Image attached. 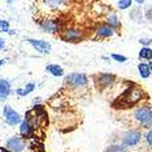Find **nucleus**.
<instances>
[{"instance_id": "nucleus-11", "label": "nucleus", "mask_w": 152, "mask_h": 152, "mask_svg": "<svg viewBox=\"0 0 152 152\" xmlns=\"http://www.w3.org/2000/svg\"><path fill=\"white\" fill-rule=\"evenodd\" d=\"M26 41H28L39 53H50L51 52V44L48 41H45V40L26 39Z\"/></svg>"}, {"instance_id": "nucleus-7", "label": "nucleus", "mask_w": 152, "mask_h": 152, "mask_svg": "<svg viewBox=\"0 0 152 152\" xmlns=\"http://www.w3.org/2000/svg\"><path fill=\"white\" fill-rule=\"evenodd\" d=\"M3 119L8 126H17V125L21 124L23 118H22L21 114L18 113V111H15L11 106L6 104L3 107Z\"/></svg>"}, {"instance_id": "nucleus-30", "label": "nucleus", "mask_w": 152, "mask_h": 152, "mask_svg": "<svg viewBox=\"0 0 152 152\" xmlns=\"http://www.w3.org/2000/svg\"><path fill=\"white\" fill-rule=\"evenodd\" d=\"M148 64V69H149V71H151V74H152V60H149V63H147Z\"/></svg>"}, {"instance_id": "nucleus-18", "label": "nucleus", "mask_w": 152, "mask_h": 152, "mask_svg": "<svg viewBox=\"0 0 152 152\" xmlns=\"http://www.w3.org/2000/svg\"><path fill=\"white\" fill-rule=\"evenodd\" d=\"M140 60H152V48L149 47H142L138 52Z\"/></svg>"}, {"instance_id": "nucleus-15", "label": "nucleus", "mask_w": 152, "mask_h": 152, "mask_svg": "<svg viewBox=\"0 0 152 152\" xmlns=\"http://www.w3.org/2000/svg\"><path fill=\"white\" fill-rule=\"evenodd\" d=\"M42 1L50 10H59L62 7L69 6V0H42Z\"/></svg>"}, {"instance_id": "nucleus-26", "label": "nucleus", "mask_w": 152, "mask_h": 152, "mask_svg": "<svg viewBox=\"0 0 152 152\" xmlns=\"http://www.w3.org/2000/svg\"><path fill=\"white\" fill-rule=\"evenodd\" d=\"M140 44H141L142 47H149L152 44V40L151 39H141L140 40Z\"/></svg>"}, {"instance_id": "nucleus-23", "label": "nucleus", "mask_w": 152, "mask_h": 152, "mask_svg": "<svg viewBox=\"0 0 152 152\" xmlns=\"http://www.w3.org/2000/svg\"><path fill=\"white\" fill-rule=\"evenodd\" d=\"M130 17H132V19H133V21L136 19L137 22H141V19H140V18H144V17H142V14H141V10H140V8H134V10L132 11Z\"/></svg>"}, {"instance_id": "nucleus-4", "label": "nucleus", "mask_w": 152, "mask_h": 152, "mask_svg": "<svg viewBox=\"0 0 152 152\" xmlns=\"http://www.w3.org/2000/svg\"><path fill=\"white\" fill-rule=\"evenodd\" d=\"M59 36L66 42H80L85 39L86 34H85V30L81 28H73V26L69 28L67 26V28H63L60 30Z\"/></svg>"}, {"instance_id": "nucleus-19", "label": "nucleus", "mask_w": 152, "mask_h": 152, "mask_svg": "<svg viewBox=\"0 0 152 152\" xmlns=\"http://www.w3.org/2000/svg\"><path fill=\"white\" fill-rule=\"evenodd\" d=\"M138 73H140V77L147 80V78L151 77V71L148 69V64L145 63V62H141V63H138Z\"/></svg>"}, {"instance_id": "nucleus-29", "label": "nucleus", "mask_w": 152, "mask_h": 152, "mask_svg": "<svg viewBox=\"0 0 152 152\" xmlns=\"http://www.w3.org/2000/svg\"><path fill=\"white\" fill-rule=\"evenodd\" d=\"M40 102H41V99H40V97H34V99H33V104H34V106L40 104Z\"/></svg>"}, {"instance_id": "nucleus-10", "label": "nucleus", "mask_w": 152, "mask_h": 152, "mask_svg": "<svg viewBox=\"0 0 152 152\" xmlns=\"http://www.w3.org/2000/svg\"><path fill=\"white\" fill-rule=\"evenodd\" d=\"M115 36V30L113 28H110L108 25L106 23H99V25H96L95 28V37L96 39H110Z\"/></svg>"}, {"instance_id": "nucleus-2", "label": "nucleus", "mask_w": 152, "mask_h": 152, "mask_svg": "<svg viewBox=\"0 0 152 152\" xmlns=\"http://www.w3.org/2000/svg\"><path fill=\"white\" fill-rule=\"evenodd\" d=\"M132 119L140 127L145 129H151L152 127V107L148 104H142V106L136 107L132 111Z\"/></svg>"}, {"instance_id": "nucleus-16", "label": "nucleus", "mask_w": 152, "mask_h": 152, "mask_svg": "<svg viewBox=\"0 0 152 152\" xmlns=\"http://www.w3.org/2000/svg\"><path fill=\"white\" fill-rule=\"evenodd\" d=\"M34 89H36L34 82H29V84L25 85V88H18L17 91H15V93H17L18 96H21V97H25V96H28L29 93H32Z\"/></svg>"}, {"instance_id": "nucleus-14", "label": "nucleus", "mask_w": 152, "mask_h": 152, "mask_svg": "<svg viewBox=\"0 0 152 152\" xmlns=\"http://www.w3.org/2000/svg\"><path fill=\"white\" fill-rule=\"evenodd\" d=\"M106 25L113 28L115 32H119L121 30V21L115 12H110V14L106 15Z\"/></svg>"}, {"instance_id": "nucleus-24", "label": "nucleus", "mask_w": 152, "mask_h": 152, "mask_svg": "<svg viewBox=\"0 0 152 152\" xmlns=\"http://www.w3.org/2000/svg\"><path fill=\"white\" fill-rule=\"evenodd\" d=\"M144 141H145V144H147V147L152 149V127L149 129L148 132H147V133H145V136H144Z\"/></svg>"}, {"instance_id": "nucleus-3", "label": "nucleus", "mask_w": 152, "mask_h": 152, "mask_svg": "<svg viewBox=\"0 0 152 152\" xmlns=\"http://www.w3.org/2000/svg\"><path fill=\"white\" fill-rule=\"evenodd\" d=\"M66 86L74 91H82L89 85V78L84 73H70L64 80Z\"/></svg>"}, {"instance_id": "nucleus-35", "label": "nucleus", "mask_w": 152, "mask_h": 152, "mask_svg": "<svg viewBox=\"0 0 152 152\" xmlns=\"http://www.w3.org/2000/svg\"><path fill=\"white\" fill-rule=\"evenodd\" d=\"M12 1H14V0H7V3H8V4H11Z\"/></svg>"}, {"instance_id": "nucleus-12", "label": "nucleus", "mask_w": 152, "mask_h": 152, "mask_svg": "<svg viewBox=\"0 0 152 152\" xmlns=\"http://www.w3.org/2000/svg\"><path fill=\"white\" fill-rule=\"evenodd\" d=\"M11 95V82L6 78H0V102L3 103Z\"/></svg>"}, {"instance_id": "nucleus-5", "label": "nucleus", "mask_w": 152, "mask_h": 152, "mask_svg": "<svg viewBox=\"0 0 152 152\" xmlns=\"http://www.w3.org/2000/svg\"><path fill=\"white\" fill-rule=\"evenodd\" d=\"M39 26L44 30L45 33H51V34H55V33H60V30L63 29L62 26V22H60L59 18H50V17H42L41 19L37 21Z\"/></svg>"}, {"instance_id": "nucleus-17", "label": "nucleus", "mask_w": 152, "mask_h": 152, "mask_svg": "<svg viewBox=\"0 0 152 152\" xmlns=\"http://www.w3.org/2000/svg\"><path fill=\"white\" fill-rule=\"evenodd\" d=\"M45 71H48L53 77H62V75L64 74L63 69H62V66H59V64H48L45 67Z\"/></svg>"}, {"instance_id": "nucleus-9", "label": "nucleus", "mask_w": 152, "mask_h": 152, "mask_svg": "<svg viewBox=\"0 0 152 152\" xmlns=\"http://www.w3.org/2000/svg\"><path fill=\"white\" fill-rule=\"evenodd\" d=\"M142 140V134L138 129H132L122 136V145L125 147H136Z\"/></svg>"}, {"instance_id": "nucleus-1", "label": "nucleus", "mask_w": 152, "mask_h": 152, "mask_svg": "<svg viewBox=\"0 0 152 152\" xmlns=\"http://www.w3.org/2000/svg\"><path fill=\"white\" fill-rule=\"evenodd\" d=\"M148 95L147 92H144L141 88L138 86H132L126 91V92L122 93V96H119L117 99V102H114L113 106L117 107V108H129V107H133L136 104L141 102V100L147 99Z\"/></svg>"}, {"instance_id": "nucleus-27", "label": "nucleus", "mask_w": 152, "mask_h": 152, "mask_svg": "<svg viewBox=\"0 0 152 152\" xmlns=\"http://www.w3.org/2000/svg\"><path fill=\"white\" fill-rule=\"evenodd\" d=\"M144 17L148 19V21H152V8H145Z\"/></svg>"}, {"instance_id": "nucleus-34", "label": "nucleus", "mask_w": 152, "mask_h": 152, "mask_svg": "<svg viewBox=\"0 0 152 152\" xmlns=\"http://www.w3.org/2000/svg\"><path fill=\"white\" fill-rule=\"evenodd\" d=\"M0 152H8L6 148H0Z\"/></svg>"}, {"instance_id": "nucleus-33", "label": "nucleus", "mask_w": 152, "mask_h": 152, "mask_svg": "<svg viewBox=\"0 0 152 152\" xmlns=\"http://www.w3.org/2000/svg\"><path fill=\"white\" fill-rule=\"evenodd\" d=\"M136 3H138V4H144L145 3V0H134Z\"/></svg>"}, {"instance_id": "nucleus-32", "label": "nucleus", "mask_w": 152, "mask_h": 152, "mask_svg": "<svg viewBox=\"0 0 152 152\" xmlns=\"http://www.w3.org/2000/svg\"><path fill=\"white\" fill-rule=\"evenodd\" d=\"M4 63H6V59H0V67L4 66Z\"/></svg>"}, {"instance_id": "nucleus-13", "label": "nucleus", "mask_w": 152, "mask_h": 152, "mask_svg": "<svg viewBox=\"0 0 152 152\" xmlns=\"http://www.w3.org/2000/svg\"><path fill=\"white\" fill-rule=\"evenodd\" d=\"M19 133H21V137L22 138H30L34 133L33 127L30 126L28 119H22V122L19 124Z\"/></svg>"}, {"instance_id": "nucleus-6", "label": "nucleus", "mask_w": 152, "mask_h": 152, "mask_svg": "<svg viewBox=\"0 0 152 152\" xmlns=\"http://www.w3.org/2000/svg\"><path fill=\"white\" fill-rule=\"evenodd\" d=\"M115 80H117L115 75L111 73H99V74L93 75V82L99 91H104V89L113 86L115 84Z\"/></svg>"}, {"instance_id": "nucleus-20", "label": "nucleus", "mask_w": 152, "mask_h": 152, "mask_svg": "<svg viewBox=\"0 0 152 152\" xmlns=\"http://www.w3.org/2000/svg\"><path fill=\"white\" fill-rule=\"evenodd\" d=\"M106 152H126V147L122 144H113L106 149Z\"/></svg>"}, {"instance_id": "nucleus-31", "label": "nucleus", "mask_w": 152, "mask_h": 152, "mask_svg": "<svg viewBox=\"0 0 152 152\" xmlns=\"http://www.w3.org/2000/svg\"><path fill=\"white\" fill-rule=\"evenodd\" d=\"M8 34H10V36H14V34H17V32H15V30H8Z\"/></svg>"}, {"instance_id": "nucleus-8", "label": "nucleus", "mask_w": 152, "mask_h": 152, "mask_svg": "<svg viewBox=\"0 0 152 152\" xmlns=\"http://www.w3.org/2000/svg\"><path fill=\"white\" fill-rule=\"evenodd\" d=\"M6 149L8 152H23L26 149V140L21 136H11L6 141Z\"/></svg>"}, {"instance_id": "nucleus-25", "label": "nucleus", "mask_w": 152, "mask_h": 152, "mask_svg": "<svg viewBox=\"0 0 152 152\" xmlns=\"http://www.w3.org/2000/svg\"><path fill=\"white\" fill-rule=\"evenodd\" d=\"M111 59H114L115 62H119V63H124V62L127 60V56L119 55V53H113V55H111Z\"/></svg>"}, {"instance_id": "nucleus-21", "label": "nucleus", "mask_w": 152, "mask_h": 152, "mask_svg": "<svg viewBox=\"0 0 152 152\" xmlns=\"http://www.w3.org/2000/svg\"><path fill=\"white\" fill-rule=\"evenodd\" d=\"M132 3H133V0H119L118 1V8L119 10H129L132 7Z\"/></svg>"}, {"instance_id": "nucleus-22", "label": "nucleus", "mask_w": 152, "mask_h": 152, "mask_svg": "<svg viewBox=\"0 0 152 152\" xmlns=\"http://www.w3.org/2000/svg\"><path fill=\"white\" fill-rule=\"evenodd\" d=\"M10 30V22L7 19H0V33H7Z\"/></svg>"}, {"instance_id": "nucleus-28", "label": "nucleus", "mask_w": 152, "mask_h": 152, "mask_svg": "<svg viewBox=\"0 0 152 152\" xmlns=\"http://www.w3.org/2000/svg\"><path fill=\"white\" fill-rule=\"evenodd\" d=\"M4 48H6V40L0 37V50H4Z\"/></svg>"}]
</instances>
